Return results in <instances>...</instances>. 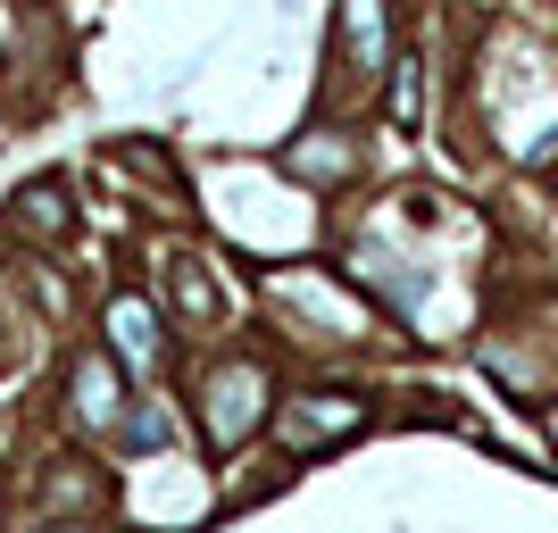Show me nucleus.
<instances>
[{
  "label": "nucleus",
  "instance_id": "nucleus-1",
  "mask_svg": "<svg viewBox=\"0 0 558 533\" xmlns=\"http://www.w3.org/2000/svg\"><path fill=\"white\" fill-rule=\"evenodd\" d=\"M258 400H267V375H258L251 359H226V367L209 375V392H201V417H209V441H217V450H233V441L258 425Z\"/></svg>",
  "mask_w": 558,
  "mask_h": 533
},
{
  "label": "nucleus",
  "instance_id": "nucleus-2",
  "mask_svg": "<svg viewBox=\"0 0 558 533\" xmlns=\"http://www.w3.org/2000/svg\"><path fill=\"white\" fill-rule=\"evenodd\" d=\"M109 342H117V359H125V367L134 375H150L159 367V308L150 301H134V292H125V301H109Z\"/></svg>",
  "mask_w": 558,
  "mask_h": 533
},
{
  "label": "nucleus",
  "instance_id": "nucleus-3",
  "mask_svg": "<svg viewBox=\"0 0 558 533\" xmlns=\"http://www.w3.org/2000/svg\"><path fill=\"white\" fill-rule=\"evenodd\" d=\"M326 434H359V400H292L283 409V441L292 450H308V441H326Z\"/></svg>",
  "mask_w": 558,
  "mask_h": 533
},
{
  "label": "nucleus",
  "instance_id": "nucleus-4",
  "mask_svg": "<svg viewBox=\"0 0 558 533\" xmlns=\"http://www.w3.org/2000/svg\"><path fill=\"white\" fill-rule=\"evenodd\" d=\"M342 43L359 68H384V0H342Z\"/></svg>",
  "mask_w": 558,
  "mask_h": 533
},
{
  "label": "nucleus",
  "instance_id": "nucleus-5",
  "mask_svg": "<svg viewBox=\"0 0 558 533\" xmlns=\"http://www.w3.org/2000/svg\"><path fill=\"white\" fill-rule=\"evenodd\" d=\"M75 417H84V425H109L117 417V375H109V359H75Z\"/></svg>",
  "mask_w": 558,
  "mask_h": 533
},
{
  "label": "nucleus",
  "instance_id": "nucleus-6",
  "mask_svg": "<svg viewBox=\"0 0 558 533\" xmlns=\"http://www.w3.org/2000/svg\"><path fill=\"white\" fill-rule=\"evenodd\" d=\"M283 167H292V175H308V184L350 175V142H292V150H283Z\"/></svg>",
  "mask_w": 558,
  "mask_h": 533
},
{
  "label": "nucleus",
  "instance_id": "nucleus-7",
  "mask_svg": "<svg viewBox=\"0 0 558 533\" xmlns=\"http://www.w3.org/2000/svg\"><path fill=\"white\" fill-rule=\"evenodd\" d=\"M17 226H34V233H59V226H68V209H59V184H34V192H25Z\"/></svg>",
  "mask_w": 558,
  "mask_h": 533
},
{
  "label": "nucleus",
  "instance_id": "nucleus-8",
  "mask_svg": "<svg viewBox=\"0 0 558 533\" xmlns=\"http://www.w3.org/2000/svg\"><path fill=\"white\" fill-rule=\"evenodd\" d=\"M392 109H400V125L417 117V59H400V93H392Z\"/></svg>",
  "mask_w": 558,
  "mask_h": 533
},
{
  "label": "nucleus",
  "instance_id": "nucleus-9",
  "mask_svg": "<svg viewBox=\"0 0 558 533\" xmlns=\"http://www.w3.org/2000/svg\"><path fill=\"white\" fill-rule=\"evenodd\" d=\"M134 441H142V450H159V441H167V417H150V409H142V417H134Z\"/></svg>",
  "mask_w": 558,
  "mask_h": 533
},
{
  "label": "nucleus",
  "instance_id": "nucleus-10",
  "mask_svg": "<svg viewBox=\"0 0 558 533\" xmlns=\"http://www.w3.org/2000/svg\"><path fill=\"white\" fill-rule=\"evenodd\" d=\"M68 533H84V525H68Z\"/></svg>",
  "mask_w": 558,
  "mask_h": 533
}]
</instances>
